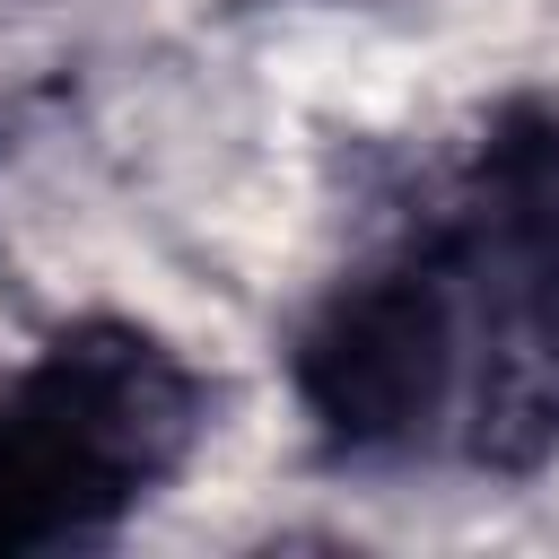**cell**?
Wrapping results in <instances>:
<instances>
[{"label":"cell","mask_w":559,"mask_h":559,"mask_svg":"<svg viewBox=\"0 0 559 559\" xmlns=\"http://www.w3.org/2000/svg\"><path fill=\"white\" fill-rule=\"evenodd\" d=\"M201 437V376L140 323L61 332L0 393V550L105 533Z\"/></svg>","instance_id":"obj_1"},{"label":"cell","mask_w":559,"mask_h":559,"mask_svg":"<svg viewBox=\"0 0 559 559\" xmlns=\"http://www.w3.org/2000/svg\"><path fill=\"white\" fill-rule=\"evenodd\" d=\"M463 367H472V280H463L454 245L402 253V262L332 288V306L297 341L306 411L358 454H402V445L454 437Z\"/></svg>","instance_id":"obj_2"}]
</instances>
